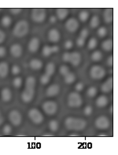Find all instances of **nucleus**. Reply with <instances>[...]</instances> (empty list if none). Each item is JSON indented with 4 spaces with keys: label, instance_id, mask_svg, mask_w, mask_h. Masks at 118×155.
<instances>
[{
    "label": "nucleus",
    "instance_id": "1",
    "mask_svg": "<svg viewBox=\"0 0 118 155\" xmlns=\"http://www.w3.org/2000/svg\"><path fill=\"white\" fill-rule=\"evenodd\" d=\"M65 126L68 130L80 132L86 128L87 121L82 118H76L72 116H69L65 120Z\"/></svg>",
    "mask_w": 118,
    "mask_h": 155
},
{
    "label": "nucleus",
    "instance_id": "2",
    "mask_svg": "<svg viewBox=\"0 0 118 155\" xmlns=\"http://www.w3.org/2000/svg\"><path fill=\"white\" fill-rule=\"evenodd\" d=\"M29 31V25L25 20H21L17 23L13 29V34L16 37L21 38L28 34Z\"/></svg>",
    "mask_w": 118,
    "mask_h": 155
},
{
    "label": "nucleus",
    "instance_id": "3",
    "mask_svg": "<svg viewBox=\"0 0 118 155\" xmlns=\"http://www.w3.org/2000/svg\"><path fill=\"white\" fill-rule=\"evenodd\" d=\"M68 106L71 108H78L81 106L82 103H83V99L82 97L78 92H71L69 95H68L67 99Z\"/></svg>",
    "mask_w": 118,
    "mask_h": 155
},
{
    "label": "nucleus",
    "instance_id": "4",
    "mask_svg": "<svg viewBox=\"0 0 118 155\" xmlns=\"http://www.w3.org/2000/svg\"><path fill=\"white\" fill-rule=\"evenodd\" d=\"M46 17V11L45 9L43 8H35L32 10L31 17L34 22L43 23Z\"/></svg>",
    "mask_w": 118,
    "mask_h": 155
},
{
    "label": "nucleus",
    "instance_id": "5",
    "mask_svg": "<svg viewBox=\"0 0 118 155\" xmlns=\"http://www.w3.org/2000/svg\"><path fill=\"white\" fill-rule=\"evenodd\" d=\"M42 109L45 114L49 116H52L54 115L58 111V104L54 101H46L43 103Z\"/></svg>",
    "mask_w": 118,
    "mask_h": 155
},
{
    "label": "nucleus",
    "instance_id": "6",
    "mask_svg": "<svg viewBox=\"0 0 118 155\" xmlns=\"http://www.w3.org/2000/svg\"><path fill=\"white\" fill-rule=\"evenodd\" d=\"M106 76V70L100 65H93L90 69V76L93 80H99Z\"/></svg>",
    "mask_w": 118,
    "mask_h": 155
},
{
    "label": "nucleus",
    "instance_id": "7",
    "mask_svg": "<svg viewBox=\"0 0 118 155\" xmlns=\"http://www.w3.org/2000/svg\"><path fill=\"white\" fill-rule=\"evenodd\" d=\"M28 116H29L32 122L35 124H40L43 123L44 120L42 113L36 108H33L28 111Z\"/></svg>",
    "mask_w": 118,
    "mask_h": 155
},
{
    "label": "nucleus",
    "instance_id": "8",
    "mask_svg": "<svg viewBox=\"0 0 118 155\" xmlns=\"http://www.w3.org/2000/svg\"><path fill=\"white\" fill-rule=\"evenodd\" d=\"M95 125L100 130H106L110 126V121L106 116H100L95 120Z\"/></svg>",
    "mask_w": 118,
    "mask_h": 155
},
{
    "label": "nucleus",
    "instance_id": "9",
    "mask_svg": "<svg viewBox=\"0 0 118 155\" xmlns=\"http://www.w3.org/2000/svg\"><path fill=\"white\" fill-rule=\"evenodd\" d=\"M9 120L11 124L14 126H19L22 122V115L18 110H13L9 112Z\"/></svg>",
    "mask_w": 118,
    "mask_h": 155
},
{
    "label": "nucleus",
    "instance_id": "10",
    "mask_svg": "<svg viewBox=\"0 0 118 155\" xmlns=\"http://www.w3.org/2000/svg\"><path fill=\"white\" fill-rule=\"evenodd\" d=\"M35 96V89L25 88L21 95V98L24 103H28L32 102Z\"/></svg>",
    "mask_w": 118,
    "mask_h": 155
},
{
    "label": "nucleus",
    "instance_id": "11",
    "mask_svg": "<svg viewBox=\"0 0 118 155\" xmlns=\"http://www.w3.org/2000/svg\"><path fill=\"white\" fill-rule=\"evenodd\" d=\"M65 27L69 32H75L80 27V24L76 18H69L65 22Z\"/></svg>",
    "mask_w": 118,
    "mask_h": 155
},
{
    "label": "nucleus",
    "instance_id": "12",
    "mask_svg": "<svg viewBox=\"0 0 118 155\" xmlns=\"http://www.w3.org/2000/svg\"><path fill=\"white\" fill-rule=\"evenodd\" d=\"M60 91H61L60 86H59L58 84H52L51 85V86H49V87L46 88L45 94H46V95L47 96V97L51 98V97H54V96L58 95V94L60 93Z\"/></svg>",
    "mask_w": 118,
    "mask_h": 155
},
{
    "label": "nucleus",
    "instance_id": "13",
    "mask_svg": "<svg viewBox=\"0 0 118 155\" xmlns=\"http://www.w3.org/2000/svg\"><path fill=\"white\" fill-rule=\"evenodd\" d=\"M47 37H48L49 41L51 43H58L61 39L60 32L56 28H52L49 31Z\"/></svg>",
    "mask_w": 118,
    "mask_h": 155
},
{
    "label": "nucleus",
    "instance_id": "14",
    "mask_svg": "<svg viewBox=\"0 0 118 155\" xmlns=\"http://www.w3.org/2000/svg\"><path fill=\"white\" fill-rule=\"evenodd\" d=\"M9 52H10V54H11L13 57H20L22 55V53H23V48L18 44H13L10 47Z\"/></svg>",
    "mask_w": 118,
    "mask_h": 155
},
{
    "label": "nucleus",
    "instance_id": "15",
    "mask_svg": "<svg viewBox=\"0 0 118 155\" xmlns=\"http://www.w3.org/2000/svg\"><path fill=\"white\" fill-rule=\"evenodd\" d=\"M39 46H40V41H39V39H38L37 37L32 38L30 41H29V43H28V50L31 53L37 52L39 48Z\"/></svg>",
    "mask_w": 118,
    "mask_h": 155
},
{
    "label": "nucleus",
    "instance_id": "16",
    "mask_svg": "<svg viewBox=\"0 0 118 155\" xmlns=\"http://www.w3.org/2000/svg\"><path fill=\"white\" fill-rule=\"evenodd\" d=\"M81 60H82V57L81 55L77 51H74V52L70 53V59L69 63L72 64V65L77 67L80 64Z\"/></svg>",
    "mask_w": 118,
    "mask_h": 155
},
{
    "label": "nucleus",
    "instance_id": "17",
    "mask_svg": "<svg viewBox=\"0 0 118 155\" xmlns=\"http://www.w3.org/2000/svg\"><path fill=\"white\" fill-rule=\"evenodd\" d=\"M114 88V80L113 78H108L101 86V91L104 93H109Z\"/></svg>",
    "mask_w": 118,
    "mask_h": 155
},
{
    "label": "nucleus",
    "instance_id": "18",
    "mask_svg": "<svg viewBox=\"0 0 118 155\" xmlns=\"http://www.w3.org/2000/svg\"><path fill=\"white\" fill-rule=\"evenodd\" d=\"M103 19L106 24L113 22L114 21V11L111 8H107L103 12Z\"/></svg>",
    "mask_w": 118,
    "mask_h": 155
},
{
    "label": "nucleus",
    "instance_id": "19",
    "mask_svg": "<svg viewBox=\"0 0 118 155\" xmlns=\"http://www.w3.org/2000/svg\"><path fill=\"white\" fill-rule=\"evenodd\" d=\"M1 98H2V100L4 101L5 103L9 102L12 98L11 90L8 87H5L2 89L1 91Z\"/></svg>",
    "mask_w": 118,
    "mask_h": 155
},
{
    "label": "nucleus",
    "instance_id": "20",
    "mask_svg": "<svg viewBox=\"0 0 118 155\" xmlns=\"http://www.w3.org/2000/svg\"><path fill=\"white\" fill-rule=\"evenodd\" d=\"M9 73V65L7 62H0V78H6Z\"/></svg>",
    "mask_w": 118,
    "mask_h": 155
},
{
    "label": "nucleus",
    "instance_id": "21",
    "mask_svg": "<svg viewBox=\"0 0 118 155\" xmlns=\"http://www.w3.org/2000/svg\"><path fill=\"white\" fill-rule=\"evenodd\" d=\"M95 103H96V106H97L98 107L102 108L108 105L109 100H108V98H107L106 96L100 95L99 97L96 99Z\"/></svg>",
    "mask_w": 118,
    "mask_h": 155
},
{
    "label": "nucleus",
    "instance_id": "22",
    "mask_svg": "<svg viewBox=\"0 0 118 155\" xmlns=\"http://www.w3.org/2000/svg\"><path fill=\"white\" fill-rule=\"evenodd\" d=\"M29 66L33 70H39L43 67V62L37 58H33L29 62Z\"/></svg>",
    "mask_w": 118,
    "mask_h": 155
},
{
    "label": "nucleus",
    "instance_id": "23",
    "mask_svg": "<svg viewBox=\"0 0 118 155\" xmlns=\"http://www.w3.org/2000/svg\"><path fill=\"white\" fill-rule=\"evenodd\" d=\"M56 14L59 20H65L69 15V10L65 8H59L56 10Z\"/></svg>",
    "mask_w": 118,
    "mask_h": 155
},
{
    "label": "nucleus",
    "instance_id": "24",
    "mask_svg": "<svg viewBox=\"0 0 118 155\" xmlns=\"http://www.w3.org/2000/svg\"><path fill=\"white\" fill-rule=\"evenodd\" d=\"M55 73V65L54 64L53 62H49L46 65L45 68V74L49 76H53Z\"/></svg>",
    "mask_w": 118,
    "mask_h": 155
},
{
    "label": "nucleus",
    "instance_id": "25",
    "mask_svg": "<svg viewBox=\"0 0 118 155\" xmlns=\"http://www.w3.org/2000/svg\"><path fill=\"white\" fill-rule=\"evenodd\" d=\"M113 47H114V42L112 39H106L102 43V48L105 51H110Z\"/></svg>",
    "mask_w": 118,
    "mask_h": 155
},
{
    "label": "nucleus",
    "instance_id": "26",
    "mask_svg": "<svg viewBox=\"0 0 118 155\" xmlns=\"http://www.w3.org/2000/svg\"><path fill=\"white\" fill-rule=\"evenodd\" d=\"M35 84H36V80L34 76H28L25 80V87L26 88H33L35 89Z\"/></svg>",
    "mask_w": 118,
    "mask_h": 155
},
{
    "label": "nucleus",
    "instance_id": "27",
    "mask_svg": "<svg viewBox=\"0 0 118 155\" xmlns=\"http://www.w3.org/2000/svg\"><path fill=\"white\" fill-rule=\"evenodd\" d=\"M75 80H76V76L74 73H69L67 75L64 76V82L67 84H71L75 82Z\"/></svg>",
    "mask_w": 118,
    "mask_h": 155
},
{
    "label": "nucleus",
    "instance_id": "28",
    "mask_svg": "<svg viewBox=\"0 0 118 155\" xmlns=\"http://www.w3.org/2000/svg\"><path fill=\"white\" fill-rule=\"evenodd\" d=\"M99 24H100L99 17H98V16H96V15H95V16H93L92 17H91V19H90L89 25H90V27L91 28H96L99 25Z\"/></svg>",
    "mask_w": 118,
    "mask_h": 155
},
{
    "label": "nucleus",
    "instance_id": "29",
    "mask_svg": "<svg viewBox=\"0 0 118 155\" xmlns=\"http://www.w3.org/2000/svg\"><path fill=\"white\" fill-rule=\"evenodd\" d=\"M58 128H59V124H58V122L56 120H51L49 122V128H50V130L51 132H55L58 130Z\"/></svg>",
    "mask_w": 118,
    "mask_h": 155
},
{
    "label": "nucleus",
    "instance_id": "30",
    "mask_svg": "<svg viewBox=\"0 0 118 155\" xmlns=\"http://www.w3.org/2000/svg\"><path fill=\"white\" fill-rule=\"evenodd\" d=\"M102 58V54L100 50H95L91 55V59L94 62H99Z\"/></svg>",
    "mask_w": 118,
    "mask_h": 155
},
{
    "label": "nucleus",
    "instance_id": "31",
    "mask_svg": "<svg viewBox=\"0 0 118 155\" xmlns=\"http://www.w3.org/2000/svg\"><path fill=\"white\" fill-rule=\"evenodd\" d=\"M12 19L9 16H4L1 20V25L3 27H9V25H11Z\"/></svg>",
    "mask_w": 118,
    "mask_h": 155
},
{
    "label": "nucleus",
    "instance_id": "32",
    "mask_svg": "<svg viewBox=\"0 0 118 155\" xmlns=\"http://www.w3.org/2000/svg\"><path fill=\"white\" fill-rule=\"evenodd\" d=\"M88 18H89V14H88V11H86V10H83V11H81L79 14V19H80V21H82V22H86V21H88Z\"/></svg>",
    "mask_w": 118,
    "mask_h": 155
},
{
    "label": "nucleus",
    "instance_id": "33",
    "mask_svg": "<svg viewBox=\"0 0 118 155\" xmlns=\"http://www.w3.org/2000/svg\"><path fill=\"white\" fill-rule=\"evenodd\" d=\"M98 45V41L97 39H95V37H93V38H90L89 42H88V50H94Z\"/></svg>",
    "mask_w": 118,
    "mask_h": 155
},
{
    "label": "nucleus",
    "instance_id": "34",
    "mask_svg": "<svg viewBox=\"0 0 118 155\" xmlns=\"http://www.w3.org/2000/svg\"><path fill=\"white\" fill-rule=\"evenodd\" d=\"M98 90L95 87H90L88 89L87 91V95L89 98H94L96 95H97Z\"/></svg>",
    "mask_w": 118,
    "mask_h": 155
},
{
    "label": "nucleus",
    "instance_id": "35",
    "mask_svg": "<svg viewBox=\"0 0 118 155\" xmlns=\"http://www.w3.org/2000/svg\"><path fill=\"white\" fill-rule=\"evenodd\" d=\"M42 53H43V55L44 57H49L52 54V52H51V47L48 45H45L43 47Z\"/></svg>",
    "mask_w": 118,
    "mask_h": 155
},
{
    "label": "nucleus",
    "instance_id": "36",
    "mask_svg": "<svg viewBox=\"0 0 118 155\" xmlns=\"http://www.w3.org/2000/svg\"><path fill=\"white\" fill-rule=\"evenodd\" d=\"M50 80H51V76H49L46 75V74H43V75L41 76V77H40V82H41L42 84H47L49 82H50Z\"/></svg>",
    "mask_w": 118,
    "mask_h": 155
},
{
    "label": "nucleus",
    "instance_id": "37",
    "mask_svg": "<svg viewBox=\"0 0 118 155\" xmlns=\"http://www.w3.org/2000/svg\"><path fill=\"white\" fill-rule=\"evenodd\" d=\"M59 72H60V73L62 75L65 76V75H67L68 73H70L69 68L67 65H62V66L60 67V68H59Z\"/></svg>",
    "mask_w": 118,
    "mask_h": 155
},
{
    "label": "nucleus",
    "instance_id": "38",
    "mask_svg": "<svg viewBox=\"0 0 118 155\" xmlns=\"http://www.w3.org/2000/svg\"><path fill=\"white\" fill-rule=\"evenodd\" d=\"M107 34V29L105 27H101L98 28V36L101 37V38H103L106 36Z\"/></svg>",
    "mask_w": 118,
    "mask_h": 155
},
{
    "label": "nucleus",
    "instance_id": "39",
    "mask_svg": "<svg viewBox=\"0 0 118 155\" xmlns=\"http://www.w3.org/2000/svg\"><path fill=\"white\" fill-rule=\"evenodd\" d=\"M13 84L16 88L21 87V84H22V79L21 77H16L13 81Z\"/></svg>",
    "mask_w": 118,
    "mask_h": 155
},
{
    "label": "nucleus",
    "instance_id": "40",
    "mask_svg": "<svg viewBox=\"0 0 118 155\" xmlns=\"http://www.w3.org/2000/svg\"><path fill=\"white\" fill-rule=\"evenodd\" d=\"M20 71H21V68L20 67L17 65H14L11 68V72L13 75H17L20 73Z\"/></svg>",
    "mask_w": 118,
    "mask_h": 155
},
{
    "label": "nucleus",
    "instance_id": "41",
    "mask_svg": "<svg viewBox=\"0 0 118 155\" xmlns=\"http://www.w3.org/2000/svg\"><path fill=\"white\" fill-rule=\"evenodd\" d=\"M12 132V128L11 126L9 125V124H6V125L2 128V132L5 135H9Z\"/></svg>",
    "mask_w": 118,
    "mask_h": 155
},
{
    "label": "nucleus",
    "instance_id": "42",
    "mask_svg": "<svg viewBox=\"0 0 118 155\" xmlns=\"http://www.w3.org/2000/svg\"><path fill=\"white\" fill-rule=\"evenodd\" d=\"M92 107H91L90 106H87L84 108V110H83V114H85L86 116H89V115H90V114H92Z\"/></svg>",
    "mask_w": 118,
    "mask_h": 155
},
{
    "label": "nucleus",
    "instance_id": "43",
    "mask_svg": "<svg viewBox=\"0 0 118 155\" xmlns=\"http://www.w3.org/2000/svg\"><path fill=\"white\" fill-rule=\"evenodd\" d=\"M80 35V37L86 39V38H87V37L88 36V35H89V32H88V30L87 29V28H83V29L81 30Z\"/></svg>",
    "mask_w": 118,
    "mask_h": 155
},
{
    "label": "nucleus",
    "instance_id": "44",
    "mask_svg": "<svg viewBox=\"0 0 118 155\" xmlns=\"http://www.w3.org/2000/svg\"><path fill=\"white\" fill-rule=\"evenodd\" d=\"M72 47H73V43L71 40H67V41L65 42V44H64V47L66 50H70V49H72Z\"/></svg>",
    "mask_w": 118,
    "mask_h": 155
},
{
    "label": "nucleus",
    "instance_id": "45",
    "mask_svg": "<svg viewBox=\"0 0 118 155\" xmlns=\"http://www.w3.org/2000/svg\"><path fill=\"white\" fill-rule=\"evenodd\" d=\"M85 44V39L81 38V37H79L77 39V45L80 47H82L83 45Z\"/></svg>",
    "mask_w": 118,
    "mask_h": 155
},
{
    "label": "nucleus",
    "instance_id": "46",
    "mask_svg": "<svg viewBox=\"0 0 118 155\" xmlns=\"http://www.w3.org/2000/svg\"><path fill=\"white\" fill-rule=\"evenodd\" d=\"M69 59H70V53L69 52L64 53L62 55L63 62H69Z\"/></svg>",
    "mask_w": 118,
    "mask_h": 155
},
{
    "label": "nucleus",
    "instance_id": "47",
    "mask_svg": "<svg viewBox=\"0 0 118 155\" xmlns=\"http://www.w3.org/2000/svg\"><path fill=\"white\" fill-rule=\"evenodd\" d=\"M75 89L77 92H79V91H81L83 89V84L82 82H79L77 83L76 86H75Z\"/></svg>",
    "mask_w": 118,
    "mask_h": 155
},
{
    "label": "nucleus",
    "instance_id": "48",
    "mask_svg": "<svg viewBox=\"0 0 118 155\" xmlns=\"http://www.w3.org/2000/svg\"><path fill=\"white\" fill-rule=\"evenodd\" d=\"M21 11H22V9H21V8H13V9H10V13L12 14H14V15L19 14Z\"/></svg>",
    "mask_w": 118,
    "mask_h": 155
},
{
    "label": "nucleus",
    "instance_id": "49",
    "mask_svg": "<svg viewBox=\"0 0 118 155\" xmlns=\"http://www.w3.org/2000/svg\"><path fill=\"white\" fill-rule=\"evenodd\" d=\"M106 64L108 66H113V65H114V57H113V55H110V56L107 58Z\"/></svg>",
    "mask_w": 118,
    "mask_h": 155
},
{
    "label": "nucleus",
    "instance_id": "50",
    "mask_svg": "<svg viewBox=\"0 0 118 155\" xmlns=\"http://www.w3.org/2000/svg\"><path fill=\"white\" fill-rule=\"evenodd\" d=\"M7 55V50L4 47H0V57H3Z\"/></svg>",
    "mask_w": 118,
    "mask_h": 155
},
{
    "label": "nucleus",
    "instance_id": "51",
    "mask_svg": "<svg viewBox=\"0 0 118 155\" xmlns=\"http://www.w3.org/2000/svg\"><path fill=\"white\" fill-rule=\"evenodd\" d=\"M6 39V34L2 30H0V44H2Z\"/></svg>",
    "mask_w": 118,
    "mask_h": 155
},
{
    "label": "nucleus",
    "instance_id": "52",
    "mask_svg": "<svg viewBox=\"0 0 118 155\" xmlns=\"http://www.w3.org/2000/svg\"><path fill=\"white\" fill-rule=\"evenodd\" d=\"M51 47V52L52 53H57L58 51H59V47L58 46H53V47Z\"/></svg>",
    "mask_w": 118,
    "mask_h": 155
},
{
    "label": "nucleus",
    "instance_id": "53",
    "mask_svg": "<svg viewBox=\"0 0 118 155\" xmlns=\"http://www.w3.org/2000/svg\"><path fill=\"white\" fill-rule=\"evenodd\" d=\"M49 21L51 23V24H54V23L57 21V18H56L55 16H51L49 19Z\"/></svg>",
    "mask_w": 118,
    "mask_h": 155
},
{
    "label": "nucleus",
    "instance_id": "54",
    "mask_svg": "<svg viewBox=\"0 0 118 155\" xmlns=\"http://www.w3.org/2000/svg\"><path fill=\"white\" fill-rule=\"evenodd\" d=\"M3 122H4V117L2 116V114H1V112H0V125H2Z\"/></svg>",
    "mask_w": 118,
    "mask_h": 155
},
{
    "label": "nucleus",
    "instance_id": "55",
    "mask_svg": "<svg viewBox=\"0 0 118 155\" xmlns=\"http://www.w3.org/2000/svg\"><path fill=\"white\" fill-rule=\"evenodd\" d=\"M99 135L100 136H102V135H103V136H106V134H100Z\"/></svg>",
    "mask_w": 118,
    "mask_h": 155
},
{
    "label": "nucleus",
    "instance_id": "56",
    "mask_svg": "<svg viewBox=\"0 0 118 155\" xmlns=\"http://www.w3.org/2000/svg\"><path fill=\"white\" fill-rule=\"evenodd\" d=\"M110 111H111V113H113V106H112L111 108H110Z\"/></svg>",
    "mask_w": 118,
    "mask_h": 155
}]
</instances>
